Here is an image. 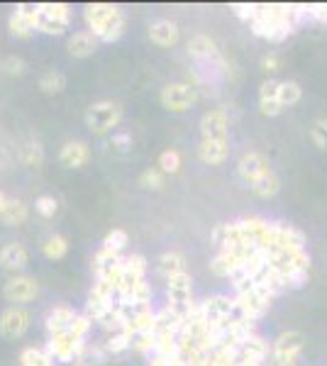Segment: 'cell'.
Segmentation results:
<instances>
[{"instance_id":"obj_1","label":"cell","mask_w":327,"mask_h":366,"mask_svg":"<svg viewBox=\"0 0 327 366\" xmlns=\"http://www.w3.org/2000/svg\"><path fill=\"white\" fill-rule=\"evenodd\" d=\"M308 20L305 5H259L257 18L249 22L254 37L283 42Z\"/></svg>"},{"instance_id":"obj_2","label":"cell","mask_w":327,"mask_h":366,"mask_svg":"<svg viewBox=\"0 0 327 366\" xmlns=\"http://www.w3.org/2000/svg\"><path fill=\"white\" fill-rule=\"evenodd\" d=\"M84 20L98 42L112 44L125 34V15L112 3H88L84 8Z\"/></svg>"},{"instance_id":"obj_3","label":"cell","mask_w":327,"mask_h":366,"mask_svg":"<svg viewBox=\"0 0 327 366\" xmlns=\"http://www.w3.org/2000/svg\"><path fill=\"white\" fill-rule=\"evenodd\" d=\"M274 293L269 291L267 286L262 283H254L249 291L244 293H237L234 296V318H244V320H252L257 322L264 313L272 308V301H274Z\"/></svg>"},{"instance_id":"obj_4","label":"cell","mask_w":327,"mask_h":366,"mask_svg":"<svg viewBox=\"0 0 327 366\" xmlns=\"http://www.w3.org/2000/svg\"><path fill=\"white\" fill-rule=\"evenodd\" d=\"M122 122V105L112 100H98L91 103L86 110V127L93 135H108Z\"/></svg>"},{"instance_id":"obj_5","label":"cell","mask_w":327,"mask_h":366,"mask_svg":"<svg viewBox=\"0 0 327 366\" xmlns=\"http://www.w3.org/2000/svg\"><path fill=\"white\" fill-rule=\"evenodd\" d=\"M188 56L196 61L198 69L211 71V74L213 71L227 69V64H225L222 54H220L215 39L208 37V34H193V37L188 39Z\"/></svg>"},{"instance_id":"obj_6","label":"cell","mask_w":327,"mask_h":366,"mask_svg":"<svg viewBox=\"0 0 327 366\" xmlns=\"http://www.w3.org/2000/svg\"><path fill=\"white\" fill-rule=\"evenodd\" d=\"M303 347H305L303 332H298V329H286V332H281L272 344L274 364L276 366H295L300 354H303Z\"/></svg>"},{"instance_id":"obj_7","label":"cell","mask_w":327,"mask_h":366,"mask_svg":"<svg viewBox=\"0 0 327 366\" xmlns=\"http://www.w3.org/2000/svg\"><path fill=\"white\" fill-rule=\"evenodd\" d=\"M198 100V89L193 84H166L159 93V103L164 110L168 112H181L191 110Z\"/></svg>"},{"instance_id":"obj_8","label":"cell","mask_w":327,"mask_h":366,"mask_svg":"<svg viewBox=\"0 0 327 366\" xmlns=\"http://www.w3.org/2000/svg\"><path fill=\"white\" fill-rule=\"evenodd\" d=\"M166 293H168V306H171L176 313H181L183 318H186L188 311L196 306V303H193V278L188 271L168 276Z\"/></svg>"},{"instance_id":"obj_9","label":"cell","mask_w":327,"mask_h":366,"mask_svg":"<svg viewBox=\"0 0 327 366\" xmlns=\"http://www.w3.org/2000/svg\"><path fill=\"white\" fill-rule=\"evenodd\" d=\"M86 342L79 337H74L71 332H64V334H54V337H49L47 342V349L44 352L52 357V362H66V364H74L81 359V352H84Z\"/></svg>"},{"instance_id":"obj_10","label":"cell","mask_w":327,"mask_h":366,"mask_svg":"<svg viewBox=\"0 0 327 366\" xmlns=\"http://www.w3.org/2000/svg\"><path fill=\"white\" fill-rule=\"evenodd\" d=\"M115 293L117 291L110 281H105V278H95L93 288H91V293H88V303H86V315H88L91 320L98 322L100 318L115 306V301H112Z\"/></svg>"},{"instance_id":"obj_11","label":"cell","mask_w":327,"mask_h":366,"mask_svg":"<svg viewBox=\"0 0 327 366\" xmlns=\"http://www.w3.org/2000/svg\"><path fill=\"white\" fill-rule=\"evenodd\" d=\"M29 322H32V315L25 308L20 306L5 308L0 313V337L8 339V342H15V339L25 337V332L29 329Z\"/></svg>"},{"instance_id":"obj_12","label":"cell","mask_w":327,"mask_h":366,"mask_svg":"<svg viewBox=\"0 0 327 366\" xmlns=\"http://www.w3.org/2000/svg\"><path fill=\"white\" fill-rule=\"evenodd\" d=\"M198 311H201V320L208 327H218V325L227 322L234 315V298L227 296H211L203 303H198Z\"/></svg>"},{"instance_id":"obj_13","label":"cell","mask_w":327,"mask_h":366,"mask_svg":"<svg viewBox=\"0 0 327 366\" xmlns=\"http://www.w3.org/2000/svg\"><path fill=\"white\" fill-rule=\"evenodd\" d=\"M201 139H206V142H229V115L225 107L203 112Z\"/></svg>"},{"instance_id":"obj_14","label":"cell","mask_w":327,"mask_h":366,"mask_svg":"<svg viewBox=\"0 0 327 366\" xmlns=\"http://www.w3.org/2000/svg\"><path fill=\"white\" fill-rule=\"evenodd\" d=\"M269 171H274V166L267 154L262 152H244L237 162V176L244 185H252L257 178H262Z\"/></svg>"},{"instance_id":"obj_15","label":"cell","mask_w":327,"mask_h":366,"mask_svg":"<svg viewBox=\"0 0 327 366\" xmlns=\"http://www.w3.org/2000/svg\"><path fill=\"white\" fill-rule=\"evenodd\" d=\"M39 296V283L34 276H27V274H18L13 276L8 283L3 286V298L8 303H15V306H20V303H29L34 301V298Z\"/></svg>"},{"instance_id":"obj_16","label":"cell","mask_w":327,"mask_h":366,"mask_svg":"<svg viewBox=\"0 0 327 366\" xmlns=\"http://www.w3.org/2000/svg\"><path fill=\"white\" fill-rule=\"evenodd\" d=\"M10 34L18 39H27L32 32H37V10L34 5H15L13 15L8 20Z\"/></svg>"},{"instance_id":"obj_17","label":"cell","mask_w":327,"mask_h":366,"mask_svg":"<svg viewBox=\"0 0 327 366\" xmlns=\"http://www.w3.org/2000/svg\"><path fill=\"white\" fill-rule=\"evenodd\" d=\"M269 357V342L259 334H252L247 342L239 344V362L237 366H262Z\"/></svg>"},{"instance_id":"obj_18","label":"cell","mask_w":327,"mask_h":366,"mask_svg":"<svg viewBox=\"0 0 327 366\" xmlns=\"http://www.w3.org/2000/svg\"><path fill=\"white\" fill-rule=\"evenodd\" d=\"M27 264H29V251L22 242H8V244L0 249V266H3L5 271L20 274V271H25Z\"/></svg>"},{"instance_id":"obj_19","label":"cell","mask_w":327,"mask_h":366,"mask_svg":"<svg viewBox=\"0 0 327 366\" xmlns=\"http://www.w3.org/2000/svg\"><path fill=\"white\" fill-rule=\"evenodd\" d=\"M147 34H149L152 44L161 46V49H171V46H176L178 39H181V30H178V25L171 22V20H156V22H152Z\"/></svg>"},{"instance_id":"obj_20","label":"cell","mask_w":327,"mask_h":366,"mask_svg":"<svg viewBox=\"0 0 327 366\" xmlns=\"http://www.w3.org/2000/svg\"><path fill=\"white\" fill-rule=\"evenodd\" d=\"M91 159V149L86 142H81V139H71V142H66L64 147L59 149V162L64 164L66 169H81L86 166Z\"/></svg>"},{"instance_id":"obj_21","label":"cell","mask_w":327,"mask_h":366,"mask_svg":"<svg viewBox=\"0 0 327 366\" xmlns=\"http://www.w3.org/2000/svg\"><path fill=\"white\" fill-rule=\"evenodd\" d=\"M98 37H95L93 32H88V30H81V32H74L69 37V54L74 56V59H88V56H93L95 51H98Z\"/></svg>"},{"instance_id":"obj_22","label":"cell","mask_w":327,"mask_h":366,"mask_svg":"<svg viewBox=\"0 0 327 366\" xmlns=\"http://www.w3.org/2000/svg\"><path fill=\"white\" fill-rule=\"evenodd\" d=\"M259 112L267 117H279L283 112L279 103V81L269 79L262 84V89H259Z\"/></svg>"},{"instance_id":"obj_23","label":"cell","mask_w":327,"mask_h":366,"mask_svg":"<svg viewBox=\"0 0 327 366\" xmlns=\"http://www.w3.org/2000/svg\"><path fill=\"white\" fill-rule=\"evenodd\" d=\"M76 318H79V313H76L74 308H69V306L52 308V311H49V315H47V332H49V337L69 332Z\"/></svg>"},{"instance_id":"obj_24","label":"cell","mask_w":327,"mask_h":366,"mask_svg":"<svg viewBox=\"0 0 327 366\" xmlns=\"http://www.w3.org/2000/svg\"><path fill=\"white\" fill-rule=\"evenodd\" d=\"M242 266H244V259L239 254H234V251H218L211 259V271L222 278H232Z\"/></svg>"},{"instance_id":"obj_25","label":"cell","mask_w":327,"mask_h":366,"mask_svg":"<svg viewBox=\"0 0 327 366\" xmlns=\"http://www.w3.org/2000/svg\"><path fill=\"white\" fill-rule=\"evenodd\" d=\"M198 157H201V162L208 164V166H220V164H225L229 157V142H206V139H201Z\"/></svg>"},{"instance_id":"obj_26","label":"cell","mask_w":327,"mask_h":366,"mask_svg":"<svg viewBox=\"0 0 327 366\" xmlns=\"http://www.w3.org/2000/svg\"><path fill=\"white\" fill-rule=\"evenodd\" d=\"M122 259H125V256H120V251H112V249H108V247H100V249L95 251V256H93V274H95V278L108 276L110 271H115L117 266L122 264Z\"/></svg>"},{"instance_id":"obj_27","label":"cell","mask_w":327,"mask_h":366,"mask_svg":"<svg viewBox=\"0 0 327 366\" xmlns=\"http://www.w3.org/2000/svg\"><path fill=\"white\" fill-rule=\"evenodd\" d=\"M154 266L164 278L173 274H183V271H186V256H183L181 251H164V254L156 256Z\"/></svg>"},{"instance_id":"obj_28","label":"cell","mask_w":327,"mask_h":366,"mask_svg":"<svg viewBox=\"0 0 327 366\" xmlns=\"http://www.w3.org/2000/svg\"><path fill=\"white\" fill-rule=\"evenodd\" d=\"M29 218V208L25 200L20 198H10V203L5 205V210L0 213V223L8 225V228H18V225H25Z\"/></svg>"},{"instance_id":"obj_29","label":"cell","mask_w":327,"mask_h":366,"mask_svg":"<svg viewBox=\"0 0 327 366\" xmlns=\"http://www.w3.org/2000/svg\"><path fill=\"white\" fill-rule=\"evenodd\" d=\"M249 190H252L254 195H259V198H274V195L281 193V178L276 171H269L264 174L262 178H257L252 185H247Z\"/></svg>"},{"instance_id":"obj_30","label":"cell","mask_w":327,"mask_h":366,"mask_svg":"<svg viewBox=\"0 0 327 366\" xmlns=\"http://www.w3.org/2000/svg\"><path fill=\"white\" fill-rule=\"evenodd\" d=\"M39 91L47 93V96H59L66 91V76L59 69H49L39 76Z\"/></svg>"},{"instance_id":"obj_31","label":"cell","mask_w":327,"mask_h":366,"mask_svg":"<svg viewBox=\"0 0 327 366\" xmlns=\"http://www.w3.org/2000/svg\"><path fill=\"white\" fill-rule=\"evenodd\" d=\"M303 98V89H300L298 81H279V103L281 107H293Z\"/></svg>"},{"instance_id":"obj_32","label":"cell","mask_w":327,"mask_h":366,"mask_svg":"<svg viewBox=\"0 0 327 366\" xmlns=\"http://www.w3.org/2000/svg\"><path fill=\"white\" fill-rule=\"evenodd\" d=\"M42 254L52 261L64 259V256L69 254V242H66V237H61V235L47 237V240L42 242Z\"/></svg>"},{"instance_id":"obj_33","label":"cell","mask_w":327,"mask_h":366,"mask_svg":"<svg viewBox=\"0 0 327 366\" xmlns=\"http://www.w3.org/2000/svg\"><path fill=\"white\" fill-rule=\"evenodd\" d=\"M34 10H37L42 18L59 20V22H71V8L66 3H37Z\"/></svg>"},{"instance_id":"obj_34","label":"cell","mask_w":327,"mask_h":366,"mask_svg":"<svg viewBox=\"0 0 327 366\" xmlns=\"http://www.w3.org/2000/svg\"><path fill=\"white\" fill-rule=\"evenodd\" d=\"M20 366H52V357L44 349L27 347L20 354Z\"/></svg>"},{"instance_id":"obj_35","label":"cell","mask_w":327,"mask_h":366,"mask_svg":"<svg viewBox=\"0 0 327 366\" xmlns=\"http://www.w3.org/2000/svg\"><path fill=\"white\" fill-rule=\"evenodd\" d=\"M181 152L178 149H164L159 154V171L161 174H178L181 171Z\"/></svg>"},{"instance_id":"obj_36","label":"cell","mask_w":327,"mask_h":366,"mask_svg":"<svg viewBox=\"0 0 327 366\" xmlns=\"http://www.w3.org/2000/svg\"><path fill=\"white\" fill-rule=\"evenodd\" d=\"M22 162L27 164V166H34V169L42 166V162H44V149H42V144H39L37 139H29V142L22 147Z\"/></svg>"},{"instance_id":"obj_37","label":"cell","mask_w":327,"mask_h":366,"mask_svg":"<svg viewBox=\"0 0 327 366\" xmlns=\"http://www.w3.org/2000/svg\"><path fill=\"white\" fill-rule=\"evenodd\" d=\"M156 332H137L130 334V349H137V352H154L156 349Z\"/></svg>"},{"instance_id":"obj_38","label":"cell","mask_w":327,"mask_h":366,"mask_svg":"<svg viewBox=\"0 0 327 366\" xmlns=\"http://www.w3.org/2000/svg\"><path fill=\"white\" fill-rule=\"evenodd\" d=\"M120 303H142V306H149L152 303V286L147 283V278L140 283V286L135 288L132 293H127V296L117 298Z\"/></svg>"},{"instance_id":"obj_39","label":"cell","mask_w":327,"mask_h":366,"mask_svg":"<svg viewBox=\"0 0 327 366\" xmlns=\"http://www.w3.org/2000/svg\"><path fill=\"white\" fill-rule=\"evenodd\" d=\"M103 349L108 354H120V352H125V349H130V334L122 329V332H112L108 339H105V344H103Z\"/></svg>"},{"instance_id":"obj_40","label":"cell","mask_w":327,"mask_h":366,"mask_svg":"<svg viewBox=\"0 0 327 366\" xmlns=\"http://www.w3.org/2000/svg\"><path fill=\"white\" fill-rule=\"evenodd\" d=\"M310 142H313L320 152H327V120L325 117H318V120L310 125Z\"/></svg>"},{"instance_id":"obj_41","label":"cell","mask_w":327,"mask_h":366,"mask_svg":"<svg viewBox=\"0 0 327 366\" xmlns=\"http://www.w3.org/2000/svg\"><path fill=\"white\" fill-rule=\"evenodd\" d=\"M127 244H130V235H127L125 230H120V228L110 230L108 235H105V240H103V247H108V249H112V251H122Z\"/></svg>"},{"instance_id":"obj_42","label":"cell","mask_w":327,"mask_h":366,"mask_svg":"<svg viewBox=\"0 0 327 366\" xmlns=\"http://www.w3.org/2000/svg\"><path fill=\"white\" fill-rule=\"evenodd\" d=\"M164 178H166V174H161L159 169H147V171H142V176H140V185L147 190H161Z\"/></svg>"},{"instance_id":"obj_43","label":"cell","mask_w":327,"mask_h":366,"mask_svg":"<svg viewBox=\"0 0 327 366\" xmlns=\"http://www.w3.org/2000/svg\"><path fill=\"white\" fill-rule=\"evenodd\" d=\"M122 269L132 271V274H137V276H147L149 261H147V256H142V254H130L122 259Z\"/></svg>"},{"instance_id":"obj_44","label":"cell","mask_w":327,"mask_h":366,"mask_svg":"<svg viewBox=\"0 0 327 366\" xmlns=\"http://www.w3.org/2000/svg\"><path fill=\"white\" fill-rule=\"evenodd\" d=\"M34 210H37L42 218H54V215L59 213V203H56L54 195H39V198L34 200Z\"/></svg>"},{"instance_id":"obj_45","label":"cell","mask_w":327,"mask_h":366,"mask_svg":"<svg viewBox=\"0 0 327 366\" xmlns=\"http://www.w3.org/2000/svg\"><path fill=\"white\" fill-rule=\"evenodd\" d=\"M0 69L8 76H22L25 71H27V64H25V59H20V56H5Z\"/></svg>"},{"instance_id":"obj_46","label":"cell","mask_w":327,"mask_h":366,"mask_svg":"<svg viewBox=\"0 0 327 366\" xmlns=\"http://www.w3.org/2000/svg\"><path fill=\"white\" fill-rule=\"evenodd\" d=\"M229 10H232V13L237 15L239 20H244V22H252V20L257 18L259 5L257 3H234Z\"/></svg>"},{"instance_id":"obj_47","label":"cell","mask_w":327,"mask_h":366,"mask_svg":"<svg viewBox=\"0 0 327 366\" xmlns=\"http://www.w3.org/2000/svg\"><path fill=\"white\" fill-rule=\"evenodd\" d=\"M305 13H308V20H315V22H320V25H327V3L305 5Z\"/></svg>"},{"instance_id":"obj_48","label":"cell","mask_w":327,"mask_h":366,"mask_svg":"<svg viewBox=\"0 0 327 366\" xmlns=\"http://www.w3.org/2000/svg\"><path fill=\"white\" fill-rule=\"evenodd\" d=\"M262 69L267 71V74H276V71L281 69V56L274 54V51L264 54V56H262Z\"/></svg>"},{"instance_id":"obj_49","label":"cell","mask_w":327,"mask_h":366,"mask_svg":"<svg viewBox=\"0 0 327 366\" xmlns=\"http://www.w3.org/2000/svg\"><path fill=\"white\" fill-rule=\"evenodd\" d=\"M112 147H117L120 152H125L127 147H132V137L125 135V132H117V135H112Z\"/></svg>"},{"instance_id":"obj_50","label":"cell","mask_w":327,"mask_h":366,"mask_svg":"<svg viewBox=\"0 0 327 366\" xmlns=\"http://www.w3.org/2000/svg\"><path fill=\"white\" fill-rule=\"evenodd\" d=\"M8 203H10V198L3 193V190H0V213H3V210H5V205H8Z\"/></svg>"},{"instance_id":"obj_51","label":"cell","mask_w":327,"mask_h":366,"mask_svg":"<svg viewBox=\"0 0 327 366\" xmlns=\"http://www.w3.org/2000/svg\"><path fill=\"white\" fill-rule=\"evenodd\" d=\"M69 366H91L88 362H81V359H79V362H74V364H69Z\"/></svg>"}]
</instances>
